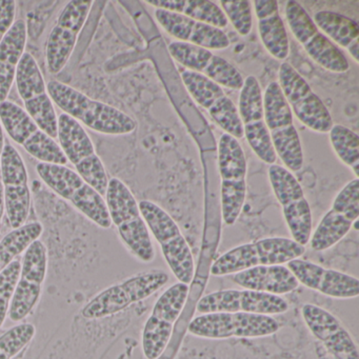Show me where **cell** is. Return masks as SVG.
<instances>
[{
	"mask_svg": "<svg viewBox=\"0 0 359 359\" xmlns=\"http://www.w3.org/2000/svg\"><path fill=\"white\" fill-rule=\"evenodd\" d=\"M306 247L285 237H268L237 245L212 264V276L222 277L259 266L285 264L302 257Z\"/></svg>",
	"mask_w": 359,
	"mask_h": 359,
	"instance_id": "3",
	"label": "cell"
},
{
	"mask_svg": "<svg viewBox=\"0 0 359 359\" xmlns=\"http://www.w3.org/2000/svg\"><path fill=\"white\" fill-rule=\"evenodd\" d=\"M358 217L359 180L354 178L336 195L331 209L311 234V249L316 252L331 249L346 236Z\"/></svg>",
	"mask_w": 359,
	"mask_h": 359,
	"instance_id": "17",
	"label": "cell"
},
{
	"mask_svg": "<svg viewBox=\"0 0 359 359\" xmlns=\"http://www.w3.org/2000/svg\"><path fill=\"white\" fill-rule=\"evenodd\" d=\"M58 144L76 173L102 197L106 196L109 177L93 142L83 126L69 115L58 116Z\"/></svg>",
	"mask_w": 359,
	"mask_h": 359,
	"instance_id": "8",
	"label": "cell"
},
{
	"mask_svg": "<svg viewBox=\"0 0 359 359\" xmlns=\"http://www.w3.org/2000/svg\"><path fill=\"white\" fill-rule=\"evenodd\" d=\"M4 148H5V131L3 126L0 123V165H1V155H3Z\"/></svg>",
	"mask_w": 359,
	"mask_h": 359,
	"instance_id": "40",
	"label": "cell"
},
{
	"mask_svg": "<svg viewBox=\"0 0 359 359\" xmlns=\"http://www.w3.org/2000/svg\"><path fill=\"white\" fill-rule=\"evenodd\" d=\"M148 5L174 12L215 28H226L228 20L219 6L210 0H148Z\"/></svg>",
	"mask_w": 359,
	"mask_h": 359,
	"instance_id": "32",
	"label": "cell"
},
{
	"mask_svg": "<svg viewBox=\"0 0 359 359\" xmlns=\"http://www.w3.org/2000/svg\"><path fill=\"white\" fill-rule=\"evenodd\" d=\"M302 315L311 333L323 342L334 358L359 359L357 344L335 315L312 304L302 306Z\"/></svg>",
	"mask_w": 359,
	"mask_h": 359,
	"instance_id": "26",
	"label": "cell"
},
{
	"mask_svg": "<svg viewBox=\"0 0 359 359\" xmlns=\"http://www.w3.org/2000/svg\"><path fill=\"white\" fill-rule=\"evenodd\" d=\"M268 174L273 193L283 208L292 239L306 247L313 232V218L302 184L292 172L276 163L270 165Z\"/></svg>",
	"mask_w": 359,
	"mask_h": 359,
	"instance_id": "13",
	"label": "cell"
},
{
	"mask_svg": "<svg viewBox=\"0 0 359 359\" xmlns=\"http://www.w3.org/2000/svg\"><path fill=\"white\" fill-rule=\"evenodd\" d=\"M155 18L167 34L180 43H190L207 50H224L230 47L228 35L215 27L165 10L157 9Z\"/></svg>",
	"mask_w": 359,
	"mask_h": 359,
	"instance_id": "27",
	"label": "cell"
},
{
	"mask_svg": "<svg viewBox=\"0 0 359 359\" xmlns=\"http://www.w3.org/2000/svg\"><path fill=\"white\" fill-rule=\"evenodd\" d=\"M330 142L342 163L359 177V137L354 131L341 125H333L329 131Z\"/></svg>",
	"mask_w": 359,
	"mask_h": 359,
	"instance_id": "34",
	"label": "cell"
},
{
	"mask_svg": "<svg viewBox=\"0 0 359 359\" xmlns=\"http://www.w3.org/2000/svg\"><path fill=\"white\" fill-rule=\"evenodd\" d=\"M182 83L197 104L209 113L214 123L236 140L243 137V123L238 109L222 87L203 75L184 70L180 73Z\"/></svg>",
	"mask_w": 359,
	"mask_h": 359,
	"instance_id": "18",
	"label": "cell"
},
{
	"mask_svg": "<svg viewBox=\"0 0 359 359\" xmlns=\"http://www.w3.org/2000/svg\"><path fill=\"white\" fill-rule=\"evenodd\" d=\"M36 172L52 191L102 229L112 226L104 197L67 165L39 163Z\"/></svg>",
	"mask_w": 359,
	"mask_h": 359,
	"instance_id": "5",
	"label": "cell"
},
{
	"mask_svg": "<svg viewBox=\"0 0 359 359\" xmlns=\"http://www.w3.org/2000/svg\"><path fill=\"white\" fill-rule=\"evenodd\" d=\"M20 268L22 264L18 260H14L0 273V329L9 314L12 298L20 277Z\"/></svg>",
	"mask_w": 359,
	"mask_h": 359,
	"instance_id": "37",
	"label": "cell"
},
{
	"mask_svg": "<svg viewBox=\"0 0 359 359\" xmlns=\"http://www.w3.org/2000/svg\"><path fill=\"white\" fill-rule=\"evenodd\" d=\"M27 39V24L18 20L0 43V104L7 100L15 81L16 71L25 54Z\"/></svg>",
	"mask_w": 359,
	"mask_h": 359,
	"instance_id": "30",
	"label": "cell"
},
{
	"mask_svg": "<svg viewBox=\"0 0 359 359\" xmlns=\"http://www.w3.org/2000/svg\"><path fill=\"white\" fill-rule=\"evenodd\" d=\"M278 321L272 316L251 313H208L194 317L189 334L205 339L262 338L278 332Z\"/></svg>",
	"mask_w": 359,
	"mask_h": 359,
	"instance_id": "10",
	"label": "cell"
},
{
	"mask_svg": "<svg viewBox=\"0 0 359 359\" xmlns=\"http://www.w3.org/2000/svg\"><path fill=\"white\" fill-rule=\"evenodd\" d=\"M237 109L243 123V137L247 140L254 154L262 163L274 165L276 153L264 121L262 88L255 76L251 75L243 81Z\"/></svg>",
	"mask_w": 359,
	"mask_h": 359,
	"instance_id": "19",
	"label": "cell"
},
{
	"mask_svg": "<svg viewBox=\"0 0 359 359\" xmlns=\"http://www.w3.org/2000/svg\"><path fill=\"white\" fill-rule=\"evenodd\" d=\"M277 83L291 111L302 125L317 133H329L334 125L329 110L291 65H280Z\"/></svg>",
	"mask_w": 359,
	"mask_h": 359,
	"instance_id": "16",
	"label": "cell"
},
{
	"mask_svg": "<svg viewBox=\"0 0 359 359\" xmlns=\"http://www.w3.org/2000/svg\"><path fill=\"white\" fill-rule=\"evenodd\" d=\"M218 169L222 180V215L233 226L243 212L247 196V159L238 140L224 133L218 142Z\"/></svg>",
	"mask_w": 359,
	"mask_h": 359,
	"instance_id": "9",
	"label": "cell"
},
{
	"mask_svg": "<svg viewBox=\"0 0 359 359\" xmlns=\"http://www.w3.org/2000/svg\"><path fill=\"white\" fill-rule=\"evenodd\" d=\"M170 276L163 270L137 273L119 283L111 285L94 296L81 310L88 320L113 316L136 302L151 297L169 283Z\"/></svg>",
	"mask_w": 359,
	"mask_h": 359,
	"instance_id": "6",
	"label": "cell"
},
{
	"mask_svg": "<svg viewBox=\"0 0 359 359\" xmlns=\"http://www.w3.org/2000/svg\"><path fill=\"white\" fill-rule=\"evenodd\" d=\"M189 292V285L176 283L155 302L142 331V352L147 359L159 358L165 352L173 334L174 325L188 300Z\"/></svg>",
	"mask_w": 359,
	"mask_h": 359,
	"instance_id": "12",
	"label": "cell"
},
{
	"mask_svg": "<svg viewBox=\"0 0 359 359\" xmlns=\"http://www.w3.org/2000/svg\"><path fill=\"white\" fill-rule=\"evenodd\" d=\"M287 268L293 273L299 285L335 299L358 297L359 280L357 277L332 269H325L315 262L297 259L287 262Z\"/></svg>",
	"mask_w": 359,
	"mask_h": 359,
	"instance_id": "25",
	"label": "cell"
},
{
	"mask_svg": "<svg viewBox=\"0 0 359 359\" xmlns=\"http://www.w3.org/2000/svg\"><path fill=\"white\" fill-rule=\"evenodd\" d=\"M233 283L239 287L272 295H285L299 287L293 273L285 264L259 266L233 275Z\"/></svg>",
	"mask_w": 359,
	"mask_h": 359,
	"instance_id": "28",
	"label": "cell"
},
{
	"mask_svg": "<svg viewBox=\"0 0 359 359\" xmlns=\"http://www.w3.org/2000/svg\"><path fill=\"white\" fill-rule=\"evenodd\" d=\"M222 10L224 11L228 22L234 27L241 36H248L251 33L253 27V18H252L251 1L248 0H222L219 1Z\"/></svg>",
	"mask_w": 359,
	"mask_h": 359,
	"instance_id": "36",
	"label": "cell"
},
{
	"mask_svg": "<svg viewBox=\"0 0 359 359\" xmlns=\"http://www.w3.org/2000/svg\"><path fill=\"white\" fill-rule=\"evenodd\" d=\"M43 226L41 222H33L13 229L0 241V273L3 272L15 257L25 253L31 243L43 234Z\"/></svg>",
	"mask_w": 359,
	"mask_h": 359,
	"instance_id": "33",
	"label": "cell"
},
{
	"mask_svg": "<svg viewBox=\"0 0 359 359\" xmlns=\"http://www.w3.org/2000/svg\"><path fill=\"white\" fill-rule=\"evenodd\" d=\"M1 184L5 209L12 229L26 224L31 209L28 170L20 153L11 144H5L1 155Z\"/></svg>",
	"mask_w": 359,
	"mask_h": 359,
	"instance_id": "22",
	"label": "cell"
},
{
	"mask_svg": "<svg viewBox=\"0 0 359 359\" xmlns=\"http://www.w3.org/2000/svg\"><path fill=\"white\" fill-rule=\"evenodd\" d=\"M36 327L29 323H20L0 336V359H12L22 352L34 338Z\"/></svg>",
	"mask_w": 359,
	"mask_h": 359,
	"instance_id": "35",
	"label": "cell"
},
{
	"mask_svg": "<svg viewBox=\"0 0 359 359\" xmlns=\"http://www.w3.org/2000/svg\"><path fill=\"white\" fill-rule=\"evenodd\" d=\"M47 90L53 104L65 114L92 131L104 135H127L135 131L137 127L135 119L123 111L104 102L92 100L62 81H49Z\"/></svg>",
	"mask_w": 359,
	"mask_h": 359,
	"instance_id": "1",
	"label": "cell"
},
{
	"mask_svg": "<svg viewBox=\"0 0 359 359\" xmlns=\"http://www.w3.org/2000/svg\"><path fill=\"white\" fill-rule=\"evenodd\" d=\"M140 213L161 245L163 259L178 283L190 285L194 278L195 262L192 250L175 220L161 205L150 201L138 203Z\"/></svg>",
	"mask_w": 359,
	"mask_h": 359,
	"instance_id": "4",
	"label": "cell"
},
{
	"mask_svg": "<svg viewBox=\"0 0 359 359\" xmlns=\"http://www.w3.org/2000/svg\"><path fill=\"white\" fill-rule=\"evenodd\" d=\"M104 197L111 222L116 226L125 247L140 262H152L156 256L154 245L138 201L129 187L119 178H111Z\"/></svg>",
	"mask_w": 359,
	"mask_h": 359,
	"instance_id": "2",
	"label": "cell"
},
{
	"mask_svg": "<svg viewBox=\"0 0 359 359\" xmlns=\"http://www.w3.org/2000/svg\"><path fill=\"white\" fill-rule=\"evenodd\" d=\"M285 20L292 34L321 68L337 74L348 71L350 65L344 52L319 31L304 7L295 0L285 4Z\"/></svg>",
	"mask_w": 359,
	"mask_h": 359,
	"instance_id": "14",
	"label": "cell"
},
{
	"mask_svg": "<svg viewBox=\"0 0 359 359\" xmlns=\"http://www.w3.org/2000/svg\"><path fill=\"white\" fill-rule=\"evenodd\" d=\"M15 81L29 116L41 131L53 140H57L58 116L48 93L45 77L30 53L22 55L16 71Z\"/></svg>",
	"mask_w": 359,
	"mask_h": 359,
	"instance_id": "15",
	"label": "cell"
},
{
	"mask_svg": "<svg viewBox=\"0 0 359 359\" xmlns=\"http://www.w3.org/2000/svg\"><path fill=\"white\" fill-rule=\"evenodd\" d=\"M16 3L14 0H0V43L15 22Z\"/></svg>",
	"mask_w": 359,
	"mask_h": 359,
	"instance_id": "38",
	"label": "cell"
},
{
	"mask_svg": "<svg viewBox=\"0 0 359 359\" xmlns=\"http://www.w3.org/2000/svg\"><path fill=\"white\" fill-rule=\"evenodd\" d=\"M168 50L178 64L211 79L220 87L231 90L243 88L245 79L241 73L228 60L215 55L210 50L180 41L170 43Z\"/></svg>",
	"mask_w": 359,
	"mask_h": 359,
	"instance_id": "24",
	"label": "cell"
},
{
	"mask_svg": "<svg viewBox=\"0 0 359 359\" xmlns=\"http://www.w3.org/2000/svg\"><path fill=\"white\" fill-rule=\"evenodd\" d=\"M264 121L276 156L292 173L304 167V152L293 113L277 81L269 83L264 95Z\"/></svg>",
	"mask_w": 359,
	"mask_h": 359,
	"instance_id": "7",
	"label": "cell"
},
{
	"mask_svg": "<svg viewBox=\"0 0 359 359\" xmlns=\"http://www.w3.org/2000/svg\"><path fill=\"white\" fill-rule=\"evenodd\" d=\"M315 26L338 48L346 50L359 62V27L355 20L333 11H319L312 18Z\"/></svg>",
	"mask_w": 359,
	"mask_h": 359,
	"instance_id": "31",
	"label": "cell"
},
{
	"mask_svg": "<svg viewBox=\"0 0 359 359\" xmlns=\"http://www.w3.org/2000/svg\"><path fill=\"white\" fill-rule=\"evenodd\" d=\"M93 1L73 0L65 8L48 39L46 49L48 72L56 75L68 64Z\"/></svg>",
	"mask_w": 359,
	"mask_h": 359,
	"instance_id": "21",
	"label": "cell"
},
{
	"mask_svg": "<svg viewBox=\"0 0 359 359\" xmlns=\"http://www.w3.org/2000/svg\"><path fill=\"white\" fill-rule=\"evenodd\" d=\"M5 198H4V188L3 184L0 182V231L3 226L4 214H5Z\"/></svg>",
	"mask_w": 359,
	"mask_h": 359,
	"instance_id": "39",
	"label": "cell"
},
{
	"mask_svg": "<svg viewBox=\"0 0 359 359\" xmlns=\"http://www.w3.org/2000/svg\"><path fill=\"white\" fill-rule=\"evenodd\" d=\"M48 272V251L43 241H35L25 252L15 292L10 306L13 323L24 320L36 306Z\"/></svg>",
	"mask_w": 359,
	"mask_h": 359,
	"instance_id": "20",
	"label": "cell"
},
{
	"mask_svg": "<svg viewBox=\"0 0 359 359\" xmlns=\"http://www.w3.org/2000/svg\"><path fill=\"white\" fill-rule=\"evenodd\" d=\"M196 311L201 314L241 312L273 316L287 313L289 304L281 296L252 290H220L201 297Z\"/></svg>",
	"mask_w": 359,
	"mask_h": 359,
	"instance_id": "23",
	"label": "cell"
},
{
	"mask_svg": "<svg viewBox=\"0 0 359 359\" xmlns=\"http://www.w3.org/2000/svg\"><path fill=\"white\" fill-rule=\"evenodd\" d=\"M0 123L18 146L37 161L51 165L69 163L58 142L39 129L24 108L6 100L0 104Z\"/></svg>",
	"mask_w": 359,
	"mask_h": 359,
	"instance_id": "11",
	"label": "cell"
},
{
	"mask_svg": "<svg viewBox=\"0 0 359 359\" xmlns=\"http://www.w3.org/2000/svg\"><path fill=\"white\" fill-rule=\"evenodd\" d=\"M253 5L262 45L275 60H287L290 54L289 36L279 14L278 3L275 0H255Z\"/></svg>",
	"mask_w": 359,
	"mask_h": 359,
	"instance_id": "29",
	"label": "cell"
}]
</instances>
